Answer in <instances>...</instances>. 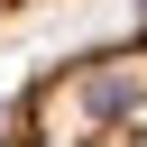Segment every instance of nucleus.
I'll use <instances>...</instances> for the list:
<instances>
[{"instance_id": "1", "label": "nucleus", "mask_w": 147, "mask_h": 147, "mask_svg": "<svg viewBox=\"0 0 147 147\" xmlns=\"http://www.w3.org/2000/svg\"><path fill=\"white\" fill-rule=\"evenodd\" d=\"M0 147H147V18L18 83L0 101Z\"/></svg>"}, {"instance_id": "2", "label": "nucleus", "mask_w": 147, "mask_h": 147, "mask_svg": "<svg viewBox=\"0 0 147 147\" xmlns=\"http://www.w3.org/2000/svg\"><path fill=\"white\" fill-rule=\"evenodd\" d=\"M28 9H46V0H0V28H9V18H28Z\"/></svg>"}]
</instances>
